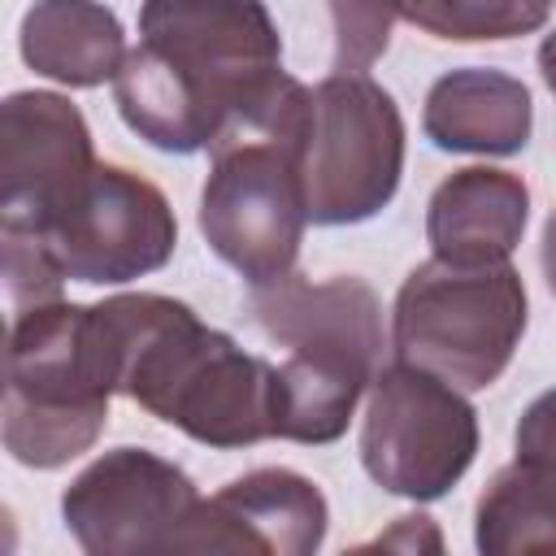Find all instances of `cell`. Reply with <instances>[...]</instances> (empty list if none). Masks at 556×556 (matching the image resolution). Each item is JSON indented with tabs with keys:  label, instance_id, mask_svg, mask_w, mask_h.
Masks as SVG:
<instances>
[{
	"label": "cell",
	"instance_id": "1",
	"mask_svg": "<svg viewBox=\"0 0 556 556\" xmlns=\"http://www.w3.org/2000/svg\"><path fill=\"white\" fill-rule=\"evenodd\" d=\"M304 91L282 70V35L265 0H143L139 43L113 78L122 122L174 156L235 130H274Z\"/></svg>",
	"mask_w": 556,
	"mask_h": 556
},
{
	"label": "cell",
	"instance_id": "2",
	"mask_svg": "<svg viewBox=\"0 0 556 556\" xmlns=\"http://www.w3.org/2000/svg\"><path fill=\"white\" fill-rule=\"evenodd\" d=\"M91 330L113 391L204 447L274 439V361L243 352L191 304L122 291L91 304Z\"/></svg>",
	"mask_w": 556,
	"mask_h": 556
},
{
	"label": "cell",
	"instance_id": "3",
	"mask_svg": "<svg viewBox=\"0 0 556 556\" xmlns=\"http://www.w3.org/2000/svg\"><path fill=\"white\" fill-rule=\"evenodd\" d=\"M248 321L287 348L274 365V430L291 443H334L374 374L382 369V300L365 278L339 274L313 282L287 274L248 287Z\"/></svg>",
	"mask_w": 556,
	"mask_h": 556
},
{
	"label": "cell",
	"instance_id": "4",
	"mask_svg": "<svg viewBox=\"0 0 556 556\" xmlns=\"http://www.w3.org/2000/svg\"><path fill=\"white\" fill-rule=\"evenodd\" d=\"M113 378L96 348L91 304L48 300L13 313L4 348V452L61 469L91 452L109 421Z\"/></svg>",
	"mask_w": 556,
	"mask_h": 556
},
{
	"label": "cell",
	"instance_id": "5",
	"mask_svg": "<svg viewBox=\"0 0 556 556\" xmlns=\"http://www.w3.org/2000/svg\"><path fill=\"white\" fill-rule=\"evenodd\" d=\"M526 282L508 261H421L391 304V352L460 391H486L521 348Z\"/></svg>",
	"mask_w": 556,
	"mask_h": 556
},
{
	"label": "cell",
	"instance_id": "6",
	"mask_svg": "<svg viewBox=\"0 0 556 556\" xmlns=\"http://www.w3.org/2000/svg\"><path fill=\"white\" fill-rule=\"evenodd\" d=\"M308 91L274 130H235L208 148L213 161L200 191V235L248 287L287 278L304 243L308 208L295 135Z\"/></svg>",
	"mask_w": 556,
	"mask_h": 556
},
{
	"label": "cell",
	"instance_id": "7",
	"mask_svg": "<svg viewBox=\"0 0 556 556\" xmlns=\"http://www.w3.org/2000/svg\"><path fill=\"white\" fill-rule=\"evenodd\" d=\"M295 161L313 226L378 217L404 174V113L365 70L326 74L304 104Z\"/></svg>",
	"mask_w": 556,
	"mask_h": 556
},
{
	"label": "cell",
	"instance_id": "8",
	"mask_svg": "<svg viewBox=\"0 0 556 556\" xmlns=\"http://www.w3.org/2000/svg\"><path fill=\"white\" fill-rule=\"evenodd\" d=\"M478 456V408L460 387L391 361L374 374L361 417L365 473L404 500H443Z\"/></svg>",
	"mask_w": 556,
	"mask_h": 556
},
{
	"label": "cell",
	"instance_id": "9",
	"mask_svg": "<svg viewBox=\"0 0 556 556\" xmlns=\"http://www.w3.org/2000/svg\"><path fill=\"white\" fill-rule=\"evenodd\" d=\"M200 500L182 465L148 447H113L65 486L61 521L91 556L178 552Z\"/></svg>",
	"mask_w": 556,
	"mask_h": 556
},
{
	"label": "cell",
	"instance_id": "10",
	"mask_svg": "<svg viewBox=\"0 0 556 556\" xmlns=\"http://www.w3.org/2000/svg\"><path fill=\"white\" fill-rule=\"evenodd\" d=\"M39 239L70 282L122 287L169 265L178 222L152 178L100 161L83 195Z\"/></svg>",
	"mask_w": 556,
	"mask_h": 556
},
{
	"label": "cell",
	"instance_id": "11",
	"mask_svg": "<svg viewBox=\"0 0 556 556\" xmlns=\"http://www.w3.org/2000/svg\"><path fill=\"white\" fill-rule=\"evenodd\" d=\"M91 126L61 91H9L0 104V226L43 235L96 174Z\"/></svg>",
	"mask_w": 556,
	"mask_h": 556
},
{
	"label": "cell",
	"instance_id": "12",
	"mask_svg": "<svg viewBox=\"0 0 556 556\" xmlns=\"http://www.w3.org/2000/svg\"><path fill=\"white\" fill-rule=\"evenodd\" d=\"M330 504L321 486L287 465L248 469L200 500L178 552H269L313 556L326 539Z\"/></svg>",
	"mask_w": 556,
	"mask_h": 556
},
{
	"label": "cell",
	"instance_id": "13",
	"mask_svg": "<svg viewBox=\"0 0 556 556\" xmlns=\"http://www.w3.org/2000/svg\"><path fill=\"white\" fill-rule=\"evenodd\" d=\"M530 222V187L513 169H452L426 204V243L439 261L491 265L508 261Z\"/></svg>",
	"mask_w": 556,
	"mask_h": 556
},
{
	"label": "cell",
	"instance_id": "14",
	"mask_svg": "<svg viewBox=\"0 0 556 556\" xmlns=\"http://www.w3.org/2000/svg\"><path fill=\"white\" fill-rule=\"evenodd\" d=\"M534 100L530 87L495 65H460L430 83L421 135L439 152L513 156L530 143Z\"/></svg>",
	"mask_w": 556,
	"mask_h": 556
},
{
	"label": "cell",
	"instance_id": "15",
	"mask_svg": "<svg viewBox=\"0 0 556 556\" xmlns=\"http://www.w3.org/2000/svg\"><path fill=\"white\" fill-rule=\"evenodd\" d=\"M22 61L61 87L113 83L126 61L122 17L100 0H35L17 26Z\"/></svg>",
	"mask_w": 556,
	"mask_h": 556
},
{
	"label": "cell",
	"instance_id": "16",
	"mask_svg": "<svg viewBox=\"0 0 556 556\" xmlns=\"http://www.w3.org/2000/svg\"><path fill=\"white\" fill-rule=\"evenodd\" d=\"M473 547L486 556L556 552V473L513 456L473 504Z\"/></svg>",
	"mask_w": 556,
	"mask_h": 556
},
{
	"label": "cell",
	"instance_id": "17",
	"mask_svg": "<svg viewBox=\"0 0 556 556\" xmlns=\"http://www.w3.org/2000/svg\"><path fill=\"white\" fill-rule=\"evenodd\" d=\"M556 0H413L408 17L417 30L452 43H486L534 35Z\"/></svg>",
	"mask_w": 556,
	"mask_h": 556
},
{
	"label": "cell",
	"instance_id": "18",
	"mask_svg": "<svg viewBox=\"0 0 556 556\" xmlns=\"http://www.w3.org/2000/svg\"><path fill=\"white\" fill-rule=\"evenodd\" d=\"M334 30V74L369 70L387 43L395 22L408 17L413 0H326Z\"/></svg>",
	"mask_w": 556,
	"mask_h": 556
},
{
	"label": "cell",
	"instance_id": "19",
	"mask_svg": "<svg viewBox=\"0 0 556 556\" xmlns=\"http://www.w3.org/2000/svg\"><path fill=\"white\" fill-rule=\"evenodd\" d=\"M0 252H4V295H9L13 313H22L30 304L61 300L65 274H61V265L52 261L48 243L35 230L0 226Z\"/></svg>",
	"mask_w": 556,
	"mask_h": 556
},
{
	"label": "cell",
	"instance_id": "20",
	"mask_svg": "<svg viewBox=\"0 0 556 556\" xmlns=\"http://www.w3.org/2000/svg\"><path fill=\"white\" fill-rule=\"evenodd\" d=\"M513 447L521 460H534L556 473V387L526 404V413L517 417V430H513Z\"/></svg>",
	"mask_w": 556,
	"mask_h": 556
},
{
	"label": "cell",
	"instance_id": "21",
	"mask_svg": "<svg viewBox=\"0 0 556 556\" xmlns=\"http://www.w3.org/2000/svg\"><path fill=\"white\" fill-rule=\"evenodd\" d=\"M374 547H400V552H421L426 547V552H439L443 539H439V530H434V521L426 513H408V517H395V526L387 534H378Z\"/></svg>",
	"mask_w": 556,
	"mask_h": 556
},
{
	"label": "cell",
	"instance_id": "22",
	"mask_svg": "<svg viewBox=\"0 0 556 556\" xmlns=\"http://www.w3.org/2000/svg\"><path fill=\"white\" fill-rule=\"evenodd\" d=\"M539 265H543L547 291L556 295V208L547 213V226H543V243H539Z\"/></svg>",
	"mask_w": 556,
	"mask_h": 556
},
{
	"label": "cell",
	"instance_id": "23",
	"mask_svg": "<svg viewBox=\"0 0 556 556\" xmlns=\"http://www.w3.org/2000/svg\"><path fill=\"white\" fill-rule=\"evenodd\" d=\"M539 74H543L547 91L556 96V30H547L543 43H539Z\"/></svg>",
	"mask_w": 556,
	"mask_h": 556
}]
</instances>
